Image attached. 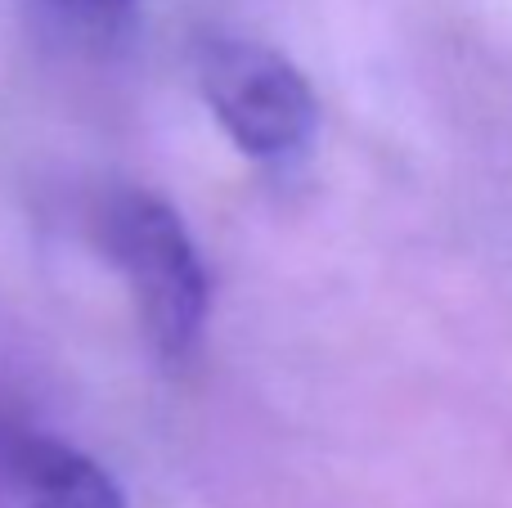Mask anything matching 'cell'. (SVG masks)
Listing matches in <instances>:
<instances>
[{
	"instance_id": "1",
	"label": "cell",
	"mask_w": 512,
	"mask_h": 508,
	"mask_svg": "<svg viewBox=\"0 0 512 508\" xmlns=\"http://www.w3.org/2000/svg\"><path fill=\"white\" fill-rule=\"evenodd\" d=\"M104 248L126 275L144 338L158 356H185L207 324V270L176 207L126 189L104 212Z\"/></svg>"
},
{
	"instance_id": "2",
	"label": "cell",
	"mask_w": 512,
	"mask_h": 508,
	"mask_svg": "<svg viewBox=\"0 0 512 508\" xmlns=\"http://www.w3.org/2000/svg\"><path fill=\"white\" fill-rule=\"evenodd\" d=\"M198 86L234 144L256 162H288L319 131V99L279 50L243 36L198 45Z\"/></svg>"
},
{
	"instance_id": "3",
	"label": "cell",
	"mask_w": 512,
	"mask_h": 508,
	"mask_svg": "<svg viewBox=\"0 0 512 508\" xmlns=\"http://www.w3.org/2000/svg\"><path fill=\"white\" fill-rule=\"evenodd\" d=\"M0 500L5 508H126L95 459L41 432H0Z\"/></svg>"
},
{
	"instance_id": "4",
	"label": "cell",
	"mask_w": 512,
	"mask_h": 508,
	"mask_svg": "<svg viewBox=\"0 0 512 508\" xmlns=\"http://www.w3.org/2000/svg\"><path fill=\"white\" fill-rule=\"evenodd\" d=\"M54 9H63V14L81 18V23H95V27H113L122 23L126 14L135 9V0H50Z\"/></svg>"
}]
</instances>
